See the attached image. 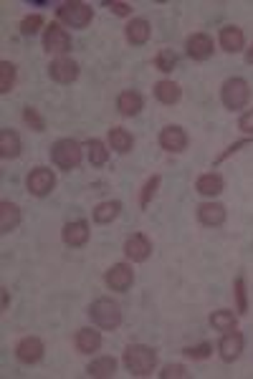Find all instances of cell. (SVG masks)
Wrapping results in <instances>:
<instances>
[{
  "label": "cell",
  "instance_id": "14",
  "mask_svg": "<svg viewBox=\"0 0 253 379\" xmlns=\"http://www.w3.org/2000/svg\"><path fill=\"white\" fill-rule=\"evenodd\" d=\"M243 346H246V339H243V334L241 331H225L223 339H221V344H218V351H221V359L223 362H236V359L243 354Z\"/></svg>",
  "mask_w": 253,
  "mask_h": 379
},
{
  "label": "cell",
  "instance_id": "20",
  "mask_svg": "<svg viewBox=\"0 0 253 379\" xmlns=\"http://www.w3.org/2000/svg\"><path fill=\"white\" fill-rule=\"evenodd\" d=\"M117 109H120L122 117H137V114L144 109V99H142L140 91L126 89V91L120 94V99H117Z\"/></svg>",
  "mask_w": 253,
  "mask_h": 379
},
{
  "label": "cell",
  "instance_id": "33",
  "mask_svg": "<svg viewBox=\"0 0 253 379\" xmlns=\"http://www.w3.org/2000/svg\"><path fill=\"white\" fill-rule=\"evenodd\" d=\"M175 66H178V56H175L172 48H162V51H157V56H155V68L157 71L172 73Z\"/></svg>",
  "mask_w": 253,
  "mask_h": 379
},
{
  "label": "cell",
  "instance_id": "10",
  "mask_svg": "<svg viewBox=\"0 0 253 379\" xmlns=\"http://www.w3.org/2000/svg\"><path fill=\"white\" fill-rule=\"evenodd\" d=\"M89 223L86 220H71V223H66L64 225V230H61V241L66 243L68 248H84L86 243H89Z\"/></svg>",
  "mask_w": 253,
  "mask_h": 379
},
{
  "label": "cell",
  "instance_id": "35",
  "mask_svg": "<svg viewBox=\"0 0 253 379\" xmlns=\"http://www.w3.org/2000/svg\"><path fill=\"white\" fill-rule=\"evenodd\" d=\"M23 122H26L33 131H46L44 114H41L38 109H33V107H26V109H23Z\"/></svg>",
  "mask_w": 253,
  "mask_h": 379
},
{
  "label": "cell",
  "instance_id": "40",
  "mask_svg": "<svg viewBox=\"0 0 253 379\" xmlns=\"http://www.w3.org/2000/svg\"><path fill=\"white\" fill-rule=\"evenodd\" d=\"M238 129L243 131V134H253V109H248L246 114H241Z\"/></svg>",
  "mask_w": 253,
  "mask_h": 379
},
{
  "label": "cell",
  "instance_id": "36",
  "mask_svg": "<svg viewBox=\"0 0 253 379\" xmlns=\"http://www.w3.org/2000/svg\"><path fill=\"white\" fill-rule=\"evenodd\" d=\"M182 354H185L187 359H193V362H203V359H208L210 354H213V344L203 342V344H195V346H185Z\"/></svg>",
  "mask_w": 253,
  "mask_h": 379
},
{
  "label": "cell",
  "instance_id": "41",
  "mask_svg": "<svg viewBox=\"0 0 253 379\" xmlns=\"http://www.w3.org/2000/svg\"><path fill=\"white\" fill-rule=\"evenodd\" d=\"M246 64L253 66V44H251V48H246Z\"/></svg>",
  "mask_w": 253,
  "mask_h": 379
},
{
  "label": "cell",
  "instance_id": "3",
  "mask_svg": "<svg viewBox=\"0 0 253 379\" xmlns=\"http://www.w3.org/2000/svg\"><path fill=\"white\" fill-rule=\"evenodd\" d=\"M221 102H223L225 109L238 111L243 109L248 102H251V84L241 76H233V79L223 81L221 86Z\"/></svg>",
  "mask_w": 253,
  "mask_h": 379
},
{
  "label": "cell",
  "instance_id": "2",
  "mask_svg": "<svg viewBox=\"0 0 253 379\" xmlns=\"http://www.w3.org/2000/svg\"><path fill=\"white\" fill-rule=\"evenodd\" d=\"M82 160H84V149L76 139L66 137V139H59V142H53L51 145V162L59 169L71 172V169H76L82 165Z\"/></svg>",
  "mask_w": 253,
  "mask_h": 379
},
{
  "label": "cell",
  "instance_id": "39",
  "mask_svg": "<svg viewBox=\"0 0 253 379\" xmlns=\"http://www.w3.org/2000/svg\"><path fill=\"white\" fill-rule=\"evenodd\" d=\"M114 15H120V18H129L132 15V6L124 3V0H112V3H104Z\"/></svg>",
  "mask_w": 253,
  "mask_h": 379
},
{
  "label": "cell",
  "instance_id": "22",
  "mask_svg": "<svg viewBox=\"0 0 253 379\" xmlns=\"http://www.w3.org/2000/svg\"><path fill=\"white\" fill-rule=\"evenodd\" d=\"M225 187V180L218 172H205V175H200L198 180H195V190L200 192L203 197H216L221 195Z\"/></svg>",
  "mask_w": 253,
  "mask_h": 379
},
{
  "label": "cell",
  "instance_id": "25",
  "mask_svg": "<svg viewBox=\"0 0 253 379\" xmlns=\"http://www.w3.org/2000/svg\"><path fill=\"white\" fill-rule=\"evenodd\" d=\"M86 374L97 379H112L117 374V359L114 357H97L86 367Z\"/></svg>",
  "mask_w": 253,
  "mask_h": 379
},
{
  "label": "cell",
  "instance_id": "15",
  "mask_svg": "<svg viewBox=\"0 0 253 379\" xmlns=\"http://www.w3.org/2000/svg\"><path fill=\"white\" fill-rule=\"evenodd\" d=\"M185 48H187V56L193 61H208L216 51L213 46V38L208 33H193V36L185 41Z\"/></svg>",
  "mask_w": 253,
  "mask_h": 379
},
{
  "label": "cell",
  "instance_id": "16",
  "mask_svg": "<svg viewBox=\"0 0 253 379\" xmlns=\"http://www.w3.org/2000/svg\"><path fill=\"white\" fill-rule=\"evenodd\" d=\"M225 218H228V212H225V205L213 203V200L198 205V220H200V223L205 228H221L225 223Z\"/></svg>",
  "mask_w": 253,
  "mask_h": 379
},
{
  "label": "cell",
  "instance_id": "7",
  "mask_svg": "<svg viewBox=\"0 0 253 379\" xmlns=\"http://www.w3.org/2000/svg\"><path fill=\"white\" fill-rule=\"evenodd\" d=\"M26 187L33 197H46L51 195L56 187V175L51 167H33L26 177Z\"/></svg>",
  "mask_w": 253,
  "mask_h": 379
},
{
  "label": "cell",
  "instance_id": "32",
  "mask_svg": "<svg viewBox=\"0 0 253 379\" xmlns=\"http://www.w3.org/2000/svg\"><path fill=\"white\" fill-rule=\"evenodd\" d=\"M160 183H162V177H160V175H152L147 180V183L142 185V192H140V207H142V210H144V207H149L152 197H155L157 190H160Z\"/></svg>",
  "mask_w": 253,
  "mask_h": 379
},
{
  "label": "cell",
  "instance_id": "42",
  "mask_svg": "<svg viewBox=\"0 0 253 379\" xmlns=\"http://www.w3.org/2000/svg\"><path fill=\"white\" fill-rule=\"evenodd\" d=\"M0 291H3V311H6L8 308V288H0Z\"/></svg>",
  "mask_w": 253,
  "mask_h": 379
},
{
  "label": "cell",
  "instance_id": "30",
  "mask_svg": "<svg viewBox=\"0 0 253 379\" xmlns=\"http://www.w3.org/2000/svg\"><path fill=\"white\" fill-rule=\"evenodd\" d=\"M233 296H236V311L238 314H248V291H246V278L238 276L233 281Z\"/></svg>",
  "mask_w": 253,
  "mask_h": 379
},
{
  "label": "cell",
  "instance_id": "8",
  "mask_svg": "<svg viewBox=\"0 0 253 379\" xmlns=\"http://www.w3.org/2000/svg\"><path fill=\"white\" fill-rule=\"evenodd\" d=\"M44 342L38 339V336H23L21 342L15 344V357H18V362L21 364H38L41 359H44Z\"/></svg>",
  "mask_w": 253,
  "mask_h": 379
},
{
  "label": "cell",
  "instance_id": "19",
  "mask_svg": "<svg viewBox=\"0 0 253 379\" xmlns=\"http://www.w3.org/2000/svg\"><path fill=\"white\" fill-rule=\"evenodd\" d=\"M149 33H152V26H149L147 18H132L124 28L126 44L132 46H144L149 41Z\"/></svg>",
  "mask_w": 253,
  "mask_h": 379
},
{
  "label": "cell",
  "instance_id": "12",
  "mask_svg": "<svg viewBox=\"0 0 253 379\" xmlns=\"http://www.w3.org/2000/svg\"><path fill=\"white\" fill-rule=\"evenodd\" d=\"M160 147H162L165 152H170V154L185 152V149H187L185 129H182V127H178V124L165 127V129L160 131Z\"/></svg>",
  "mask_w": 253,
  "mask_h": 379
},
{
  "label": "cell",
  "instance_id": "6",
  "mask_svg": "<svg viewBox=\"0 0 253 379\" xmlns=\"http://www.w3.org/2000/svg\"><path fill=\"white\" fill-rule=\"evenodd\" d=\"M44 48L53 56H66L71 51V36H68V30L61 26V23H51V26H46L44 30Z\"/></svg>",
  "mask_w": 253,
  "mask_h": 379
},
{
  "label": "cell",
  "instance_id": "9",
  "mask_svg": "<svg viewBox=\"0 0 253 379\" xmlns=\"http://www.w3.org/2000/svg\"><path fill=\"white\" fill-rule=\"evenodd\" d=\"M104 284L112 288V291H129V286L134 284V270L132 266H126V263H114L112 268L104 273Z\"/></svg>",
  "mask_w": 253,
  "mask_h": 379
},
{
  "label": "cell",
  "instance_id": "17",
  "mask_svg": "<svg viewBox=\"0 0 253 379\" xmlns=\"http://www.w3.org/2000/svg\"><path fill=\"white\" fill-rule=\"evenodd\" d=\"M102 334H99L97 329H91V326H84L76 331L74 336V346L79 354H94V351L102 349Z\"/></svg>",
  "mask_w": 253,
  "mask_h": 379
},
{
  "label": "cell",
  "instance_id": "4",
  "mask_svg": "<svg viewBox=\"0 0 253 379\" xmlns=\"http://www.w3.org/2000/svg\"><path fill=\"white\" fill-rule=\"evenodd\" d=\"M89 316H91V321H94L99 329H104V331H114V329L122 326V308H120V304L112 299L94 301L89 306Z\"/></svg>",
  "mask_w": 253,
  "mask_h": 379
},
{
  "label": "cell",
  "instance_id": "24",
  "mask_svg": "<svg viewBox=\"0 0 253 379\" xmlns=\"http://www.w3.org/2000/svg\"><path fill=\"white\" fill-rule=\"evenodd\" d=\"M21 149H23V145H21L18 131H13V129L0 131V157H3V160H15V157L21 154Z\"/></svg>",
  "mask_w": 253,
  "mask_h": 379
},
{
  "label": "cell",
  "instance_id": "37",
  "mask_svg": "<svg viewBox=\"0 0 253 379\" xmlns=\"http://www.w3.org/2000/svg\"><path fill=\"white\" fill-rule=\"evenodd\" d=\"M160 377L162 379H185L187 377V369L185 364H165L162 367V372H160Z\"/></svg>",
  "mask_w": 253,
  "mask_h": 379
},
{
  "label": "cell",
  "instance_id": "31",
  "mask_svg": "<svg viewBox=\"0 0 253 379\" xmlns=\"http://www.w3.org/2000/svg\"><path fill=\"white\" fill-rule=\"evenodd\" d=\"M15 86V66L10 61H0V94H10Z\"/></svg>",
  "mask_w": 253,
  "mask_h": 379
},
{
  "label": "cell",
  "instance_id": "11",
  "mask_svg": "<svg viewBox=\"0 0 253 379\" xmlns=\"http://www.w3.org/2000/svg\"><path fill=\"white\" fill-rule=\"evenodd\" d=\"M48 76H51L56 84H71V81L79 79V64L68 56H61V59H53L48 64Z\"/></svg>",
  "mask_w": 253,
  "mask_h": 379
},
{
  "label": "cell",
  "instance_id": "18",
  "mask_svg": "<svg viewBox=\"0 0 253 379\" xmlns=\"http://www.w3.org/2000/svg\"><path fill=\"white\" fill-rule=\"evenodd\" d=\"M218 41H221V48L228 53H241L246 48V36H243V30L238 26H223Z\"/></svg>",
  "mask_w": 253,
  "mask_h": 379
},
{
  "label": "cell",
  "instance_id": "21",
  "mask_svg": "<svg viewBox=\"0 0 253 379\" xmlns=\"http://www.w3.org/2000/svg\"><path fill=\"white\" fill-rule=\"evenodd\" d=\"M155 99L160 104H165V107H172V104H178L180 99H182V89L175 84V81L170 79H162V81H157L155 84Z\"/></svg>",
  "mask_w": 253,
  "mask_h": 379
},
{
  "label": "cell",
  "instance_id": "23",
  "mask_svg": "<svg viewBox=\"0 0 253 379\" xmlns=\"http://www.w3.org/2000/svg\"><path fill=\"white\" fill-rule=\"evenodd\" d=\"M21 225V207L15 203H0V233H13Z\"/></svg>",
  "mask_w": 253,
  "mask_h": 379
},
{
  "label": "cell",
  "instance_id": "13",
  "mask_svg": "<svg viewBox=\"0 0 253 379\" xmlns=\"http://www.w3.org/2000/svg\"><path fill=\"white\" fill-rule=\"evenodd\" d=\"M124 255L132 263H144L152 255V243L144 233H132L124 241Z\"/></svg>",
  "mask_w": 253,
  "mask_h": 379
},
{
  "label": "cell",
  "instance_id": "28",
  "mask_svg": "<svg viewBox=\"0 0 253 379\" xmlns=\"http://www.w3.org/2000/svg\"><path fill=\"white\" fill-rule=\"evenodd\" d=\"M86 149H89V162L94 167H104L106 162H109V149H106V145L102 139H89Z\"/></svg>",
  "mask_w": 253,
  "mask_h": 379
},
{
  "label": "cell",
  "instance_id": "29",
  "mask_svg": "<svg viewBox=\"0 0 253 379\" xmlns=\"http://www.w3.org/2000/svg\"><path fill=\"white\" fill-rule=\"evenodd\" d=\"M236 324H238V319H236V314L233 311H228V308H221V311H216V314L210 316V326L216 329V331H233L236 329Z\"/></svg>",
  "mask_w": 253,
  "mask_h": 379
},
{
  "label": "cell",
  "instance_id": "1",
  "mask_svg": "<svg viewBox=\"0 0 253 379\" xmlns=\"http://www.w3.org/2000/svg\"><path fill=\"white\" fill-rule=\"evenodd\" d=\"M122 362L132 377H149L157 367V349H152L147 344H129Z\"/></svg>",
  "mask_w": 253,
  "mask_h": 379
},
{
  "label": "cell",
  "instance_id": "38",
  "mask_svg": "<svg viewBox=\"0 0 253 379\" xmlns=\"http://www.w3.org/2000/svg\"><path fill=\"white\" fill-rule=\"evenodd\" d=\"M253 145V139H241V142H233L228 149H225L223 154H218V160H216V165H221V162H225L231 154H236V152H241V149H246V147H251Z\"/></svg>",
  "mask_w": 253,
  "mask_h": 379
},
{
  "label": "cell",
  "instance_id": "26",
  "mask_svg": "<svg viewBox=\"0 0 253 379\" xmlns=\"http://www.w3.org/2000/svg\"><path fill=\"white\" fill-rule=\"evenodd\" d=\"M120 212H122L120 200H106V203H99L97 207H94V223H99V225H109L112 220L120 218Z\"/></svg>",
  "mask_w": 253,
  "mask_h": 379
},
{
  "label": "cell",
  "instance_id": "5",
  "mask_svg": "<svg viewBox=\"0 0 253 379\" xmlns=\"http://www.w3.org/2000/svg\"><path fill=\"white\" fill-rule=\"evenodd\" d=\"M56 15H59V21L64 23V26L82 30L94 21V8L82 3V0H71V3H61Z\"/></svg>",
  "mask_w": 253,
  "mask_h": 379
},
{
  "label": "cell",
  "instance_id": "27",
  "mask_svg": "<svg viewBox=\"0 0 253 379\" xmlns=\"http://www.w3.org/2000/svg\"><path fill=\"white\" fill-rule=\"evenodd\" d=\"M109 147H112L114 152H120V154L132 152L134 137L124 129V127H112V129H109Z\"/></svg>",
  "mask_w": 253,
  "mask_h": 379
},
{
  "label": "cell",
  "instance_id": "34",
  "mask_svg": "<svg viewBox=\"0 0 253 379\" xmlns=\"http://www.w3.org/2000/svg\"><path fill=\"white\" fill-rule=\"evenodd\" d=\"M44 26H46L44 15H41V13H30V15H26V18H23L21 33H23V36H36V33L44 28Z\"/></svg>",
  "mask_w": 253,
  "mask_h": 379
}]
</instances>
